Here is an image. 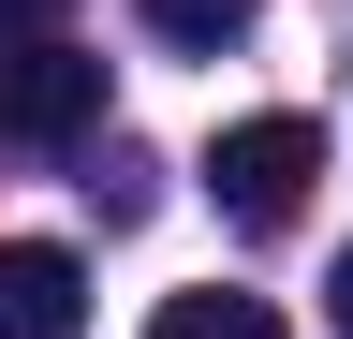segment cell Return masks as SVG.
I'll return each instance as SVG.
<instances>
[{
  "label": "cell",
  "mask_w": 353,
  "mask_h": 339,
  "mask_svg": "<svg viewBox=\"0 0 353 339\" xmlns=\"http://www.w3.org/2000/svg\"><path fill=\"white\" fill-rule=\"evenodd\" d=\"M339 339H353V251H339Z\"/></svg>",
  "instance_id": "cell-7"
},
{
  "label": "cell",
  "mask_w": 353,
  "mask_h": 339,
  "mask_svg": "<svg viewBox=\"0 0 353 339\" xmlns=\"http://www.w3.org/2000/svg\"><path fill=\"white\" fill-rule=\"evenodd\" d=\"M148 339H280V310H265V295H162V310H148Z\"/></svg>",
  "instance_id": "cell-4"
},
{
  "label": "cell",
  "mask_w": 353,
  "mask_h": 339,
  "mask_svg": "<svg viewBox=\"0 0 353 339\" xmlns=\"http://www.w3.org/2000/svg\"><path fill=\"white\" fill-rule=\"evenodd\" d=\"M88 118H103V59H88V45H59V30L0 45V133H15V148H74Z\"/></svg>",
  "instance_id": "cell-2"
},
{
  "label": "cell",
  "mask_w": 353,
  "mask_h": 339,
  "mask_svg": "<svg viewBox=\"0 0 353 339\" xmlns=\"http://www.w3.org/2000/svg\"><path fill=\"white\" fill-rule=\"evenodd\" d=\"M309 177H324V133H309V118H236V133L206 148L221 222H250V236H280L294 206H309Z\"/></svg>",
  "instance_id": "cell-1"
},
{
  "label": "cell",
  "mask_w": 353,
  "mask_h": 339,
  "mask_svg": "<svg viewBox=\"0 0 353 339\" xmlns=\"http://www.w3.org/2000/svg\"><path fill=\"white\" fill-rule=\"evenodd\" d=\"M132 15H148L162 45H206V59H221V45L250 30V0H132Z\"/></svg>",
  "instance_id": "cell-5"
},
{
  "label": "cell",
  "mask_w": 353,
  "mask_h": 339,
  "mask_svg": "<svg viewBox=\"0 0 353 339\" xmlns=\"http://www.w3.org/2000/svg\"><path fill=\"white\" fill-rule=\"evenodd\" d=\"M74 0H0V45H30V30H59Z\"/></svg>",
  "instance_id": "cell-6"
},
{
  "label": "cell",
  "mask_w": 353,
  "mask_h": 339,
  "mask_svg": "<svg viewBox=\"0 0 353 339\" xmlns=\"http://www.w3.org/2000/svg\"><path fill=\"white\" fill-rule=\"evenodd\" d=\"M0 339H88V266L44 236H0Z\"/></svg>",
  "instance_id": "cell-3"
}]
</instances>
